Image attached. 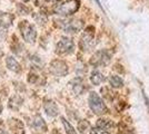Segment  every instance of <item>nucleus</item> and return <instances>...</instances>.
Segmentation results:
<instances>
[{"instance_id": "f257e3e1", "label": "nucleus", "mask_w": 149, "mask_h": 134, "mask_svg": "<svg viewBox=\"0 0 149 134\" xmlns=\"http://www.w3.org/2000/svg\"><path fill=\"white\" fill-rule=\"evenodd\" d=\"M78 8H79L78 0H67V1H63L61 4L57 5L55 11L59 15H72L78 10Z\"/></svg>"}, {"instance_id": "f03ea898", "label": "nucleus", "mask_w": 149, "mask_h": 134, "mask_svg": "<svg viewBox=\"0 0 149 134\" xmlns=\"http://www.w3.org/2000/svg\"><path fill=\"white\" fill-rule=\"evenodd\" d=\"M88 102H89V106H90V109H91L93 113H96L98 115L106 113L107 109H106L105 103L101 101V98H100L97 93H95V92L90 93Z\"/></svg>"}, {"instance_id": "7ed1b4c3", "label": "nucleus", "mask_w": 149, "mask_h": 134, "mask_svg": "<svg viewBox=\"0 0 149 134\" xmlns=\"http://www.w3.org/2000/svg\"><path fill=\"white\" fill-rule=\"evenodd\" d=\"M19 27H20V30H21L24 39L27 43L32 44L36 40V36H37V32H36V29H35L33 25L29 24L28 21H22Z\"/></svg>"}, {"instance_id": "20e7f679", "label": "nucleus", "mask_w": 149, "mask_h": 134, "mask_svg": "<svg viewBox=\"0 0 149 134\" xmlns=\"http://www.w3.org/2000/svg\"><path fill=\"white\" fill-rule=\"evenodd\" d=\"M109 60H110V55L108 54V51H97L93 57H91L90 63H91L93 66H102V65L108 64Z\"/></svg>"}, {"instance_id": "39448f33", "label": "nucleus", "mask_w": 149, "mask_h": 134, "mask_svg": "<svg viewBox=\"0 0 149 134\" xmlns=\"http://www.w3.org/2000/svg\"><path fill=\"white\" fill-rule=\"evenodd\" d=\"M50 72L57 76H63L68 73V67L66 63H63L61 60H55L50 65Z\"/></svg>"}, {"instance_id": "423d86ee", "label": "nucleus", "mask_w": 149, "mask_h": 134, "mask_svg": "<svg viewBox=\"0 0 149 134\" xmlns=\"http://www.w3.org/2000/svg\"><path fill=\"white\" fill-rule=\"evenodd\" d=\"M82 27H84V24L79 19H70L63 21V24H62L63 30L67 32H77L81 30Z\"/></svg>"}, {"instance_id": "0eeeda50", "label": "nucleus", "mask_w": 149, "mask_h": 134, "mask_svg": "<svg viewBox=\"0 0 149 134\" xmlns=\"http://www.w3.org/2000/svg\"><path fill=\"white\" fill-rule=\"evenodd\" d=\"M74 41L70 38H61V40L57 44V51L60 54H68L74 51Z\"/></svg>"}, {"instance_id": "6e6552de", "label": "nucleus", "mask_w": 149, "mask_h": 134, "mask_svg": "<svg viewBox=\"0 0 149 134\" xmlns=\"http://www.w3.org/2000/svg\"><path fill=\"white\" fill-rule=\"evenodd\" d=\"M80 46L84 51H88L93 46V34L90 32H85L81 37V41H80Z\"/></svg>"}, {"instance_id": "1a4fd4ad", "label": "nucleus", "mask_w": 149, "mask_h": 134, "mask_svg": "<svg viewBox=\"0 0 149 134\" xmlns=\"http://www.w3.org/2000/svg\"><path fill=\"white\" fill-rule=\"evenodd\" d=\"M9 126H10L11 131H13L15 134H24L25 133L24 124H22V122L19 121V120H16V119L11 120V121L9 122Z\"/></svg>"}, {"instance_id": "9d476101", "label": "nucleus", "mask_w": 149, "mask_h": 134, "mask_svg": "<svg viewBox=\"0 0 149 134\" xmlns=\"http://www.w3.org/2000/svg\"><path fill=\"white\" fill-rule=\"evenodd\" d=\"M13 21V16L11 13H0V27L7 28V27L11 26Z\"/></svg>"}, {"instance_id": "9b49d317", "label": "nucleus", "mask_w": 149, "mask_h": 134, "mask_svg": "<svg viewBox=\"0 0 149 134\" xmlns=\"http://www.w3.org/2000/svg\"><path fill=\"white\" fill-rule=\"evenodd\" d=\"M45 109H46V113L52 117L58 114V107H57L56 103H54L52 101H48L45 104Z\"/></svg>"}, {"instance_id": "f8f14e48", "label": "nucleus", "mask_w": 149, "mask_h": 134, "mask_svg": "<svg viewBox=\"0 0 149 134\" xmlns=\"http://www.w3.org/2000/svg\"><path fill=\"white\" fill-rule=\"evenodd\" d=\"M90 79H91V83L93 85H99V84H101L105 81V76L100 72H98V70H93V73H91Z\"/></svg>"}, {"instance_id": "ddd939ff", "label": "nucleus", "mask_w": 149, "mask_h": 134, "mask_svg": "<svg viewBox=\"0 0 149 134\" xmlns=\"http://www.w3.org/2000/svg\"><path fill=\"white\" fill-rule=\"evenodd\" d=\"M32 128H35V130H41V131H46L47 130V126H46V123L45 121L40 117V116H37L33 121H32Z\"/></svg>"}, {"instance_id": "4468645a", "label": "nucleus", "mask_w": 149, "mask_h": 134, "mask_svg": "<svg viewBox=\"0 0 149 134\" xmlns=\"http://www.w3.org/2000/svg\"><path fill=\"white\" fill-rule=\"evenodd\" d=\"M7 67L10 70H13V72H20V65L11 56H9V57L7 58Z\"/></svg>"}, {"instance_id": "2eb2a0df", "label": "nucleus", "mask_w": 149, "mask_h": 134, "mask_svg": "<svg viewBox=\"0 0 149 134\" xmlns=\"http://www.w3.org/2000/svg\"><path fill=\"white\" fill-rule=\"evenodd\" d=\"M112 126H113V124L109 120H99L97 122V128H100L106 131H109V128H111Z\"/></svg>"}, {"instance_id": "dca6fc26", "label": "nucleus", "mask_w": 149, "mask_h": 134, "mask_svg": "<svg viewBox=\"0 0 149 134\" xmlns=\"http://www.w3.org/2000/svg\"><path fill=\"white\" fill-rule=\"evenodd\" d=\"M110 84H111L112 87L118 88V87H121L124 85V81L121 79V77L117 76V75H112L110 77Z\"/></svg>"}, {"instance_id": "f3484780", "label": "nucleus", "mask_w": 149, "mask_h": 134, "mask_svg": "<svg viewBox=\"0 0 149 134\" xmlns=\"http://www.w3.org/2000/svg\"><path fill=\"white\" fill-rule=\"evenodd\" d=\"M61 121H62V124H63V126H65V128H66V133L67 134H77V132L74 131V128L69 124L68 122L66 121L63 117L61 119Z\"/></svg>"}, {"instance_id": "a211bd4d", "label": "nucleus", "mask_w": 149, "mask_h": 134, "mask_svg": "<svg viewBox=\"0 0 149 134\" xmlns=\"http://www.w3.org/2000/svg\"><path fill=\"white\" fill-rule=\"evenodd\" d=\"M89 126L90 125H89V123L87 121H81L78 124V130H79V132H81V133H86V131L89 128Z\"/></svg>"}, {"instance_id": "6ab92c4d", "label": "nucleus", "mask_w": 149, "mask_h": 134, "mask_svg": "<svg viewBox=\"0 0 149 134\" xmlns=\"http://www.w3.org/2000/svg\"><path fill=\"white\" fill-rule=\"evenodd\" d=\"M74 91L77 93V94H79L81 92V89H82V84H81V79H74Z\"/></svg>"}, {"instance_id": "aec40b11", "label": "nucleus", "mask_w": 149, "mask_h": 134, "mask_svg": "<svg viewBox=\"0 0 149 134\" xmlns=\"http://www.w3.org/2000/svg\"><path fill=\"white\" fill-rule=\"evenodd\" d=\"M90 134H110V133H109V131H106V130H102V128H95L91 130Z\"/></svg>"}, {"instance_id": "412c9836", "label": "nucleus", "mask_w": 149, "mask_h": 134, "mask_svg": "<svg viewBox=\"0 0 149 134\" xmlns=\"http://www.w3.org/2000/svg\"><path fill=\"white\" fill-rule=\"evenodd\" d=\"M0 134H2V133H0ZM3 134H6V133H5V132H3Z\"/></svg>"}, {"instance_id": "4be33fe9", "label": "nucleus", "mask_w": 149, "mask_h": 134, "mask_svg": "<svg viewBox=\"0 0 149 134\" xmlns=\"http://www.w3.org/2000/svg\"><path fill=\"white\" fill-rule=\"evenodd\" d=\"M24 1H28V0H24Z\"/></svg>"}]
</instances>
